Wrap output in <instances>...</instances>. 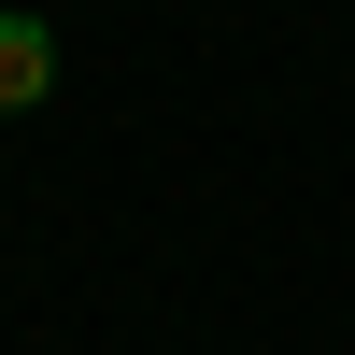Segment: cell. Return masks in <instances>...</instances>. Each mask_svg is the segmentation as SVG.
I'll list each match as a JSON object with an SVG mask.
<instances>
[{
	"label": "cell",
	"mask_w": 355,
	"mask_h": 355,
	"mask_svg": "<svg viewBox=\"0 0 355 355\" xmlns=\"http://www.w3.org/2000/svg\"><path fill=\"white\" fill-rule=\"evenodd\" d=\"M57 85V43H43V15H0V114H28Z\"/></svg>",
	"instance_id": "6da1fadb"
}]
</instances>
